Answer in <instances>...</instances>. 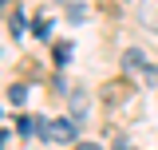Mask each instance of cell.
<instances>
[{
  "label": "cell",
  "mask_w": 158,
  "mask_h": 150,
  "mask_svg": "<svg viewBox=\"0 0 158 150\" xmlns=\"http://www.w3.org/2000/svg\"><path fill=\"white\" fill-rule=\"evenodd\" d=\"M71 59V44H56V63H67Z\"/></svg>",
  "instance_id": "9c48e42d"
},
{
  "label": "cell",
  "mask_w": 158,
  "mask_h": 150,
  "mask_svg": "<svg viewBox=\"0 0 158 150\" xmlns=\"http://www.w3.org/2000/svg\"><path fill=\"white\" fill-rule=\"evenodd\" d=\"M8 32L12 36H24V12H12L8 16Z\"/></svg>",
  "instance_id": "8992f818"
},
{
  "label": "cell",
  "mask_w": 158,
  "mask_h": 150,
  "mask_svg": "<svg viewBox=\"0 0 158 150\" xmlns=\"http://www.w3.org/2000/svg\"><path fill=\"white\" fill-rule=\"evenodd\" d=\"M123 67H127V71H146V56H142L138 48H131V52L123 56Z\"/></svg>",
  "instance_id": "277c9868"
},
{
  "label": "cell",
  "mask_w": 158,
  "mask_h": 150,
  "mask_svg": "<svg viewBox=\"0 0 158 150\" xmlns=\"http://www.w3.org/2000/svg\"><path fill=\"white\" fill-rule=\"evenodd\" d=\"M24 99H28V87H20V83H12V87H8V103H24Z\"/></svg>",
  "instance_id": "52a82bcc"
},
{
  "label": "cell",
  "mask_w": 158,
  "mask_h": 150,
  "mask_svg": "<svg viewBox=\"0 0 158 150\" xmlns=\"http://www.w3.org/2000/svg\"><path fill=\"white\" fill-rule=\"evenodd\" d=\"M67 103H71V119L83 127V123L91 119V95H87V87H75V91L67 95Z\"/></svg>",
  "instance_id": "7a4b0ae2"
},
{
  "label": "cell",
  "mask_w": 158,
  "mask_h": 150,
  "mask_svg": "<svg viewBox=\"0 0 158 150\" xmlns=\"http://www.w3.org/2000/svg\"><path fill=\"white\" fill-rule=\"evenodd\" d=\"M63 4H67V20H71V24H83L87 4H83V0H63Z\"/></svg>",
  "instance_id": "5b68a950"
},
{
  "label": "cell",
  "mask_w": 158,
  "mask_h": 150,
  "mask_svg": "<svg viewBox=\"0 0 158 150\" xmlns=\"http://www.w3.org/2000/svg\"><path fill=\"white\" fill-rule=\"evenodd\" d=\"M138 24L146 32H158V0H142L138 4Z\"/></svg>",
  "instance_id": "3957f363"
},
{
  "label": "cell",
  "mask_w": 158,
  "mask_h": 150,
  "mask_svg": "<svg viewBox=\"0 0 158 150\" xmlns=\"http://www.w3.org/2000/svg\"><path fill=\"white\" fill-rule=\"evenodd\" d=\"M32 32H36L40 40H48V36H52V20H48V16H44V20H36V24H32Z\"/></svg>",
  "instance_id": "ba28073f"
},
{
  "label": "cell",
  "mask_w": 158,
  "mask_h": 150,
  "mask_svg": "<svg viewBox=\"0 0 158 150\" xmlns=\"http://www.w3.org/2000/svg\"><path fill=\"white\" fill-rule=\"evenodd\" d=\"M40 138H44V142H59V146H71L79 138V123L71 115H67V119H52V123L40 119Z\"/></svg>",
  "instance_id": "6da1fadb"
}]
</instances>
